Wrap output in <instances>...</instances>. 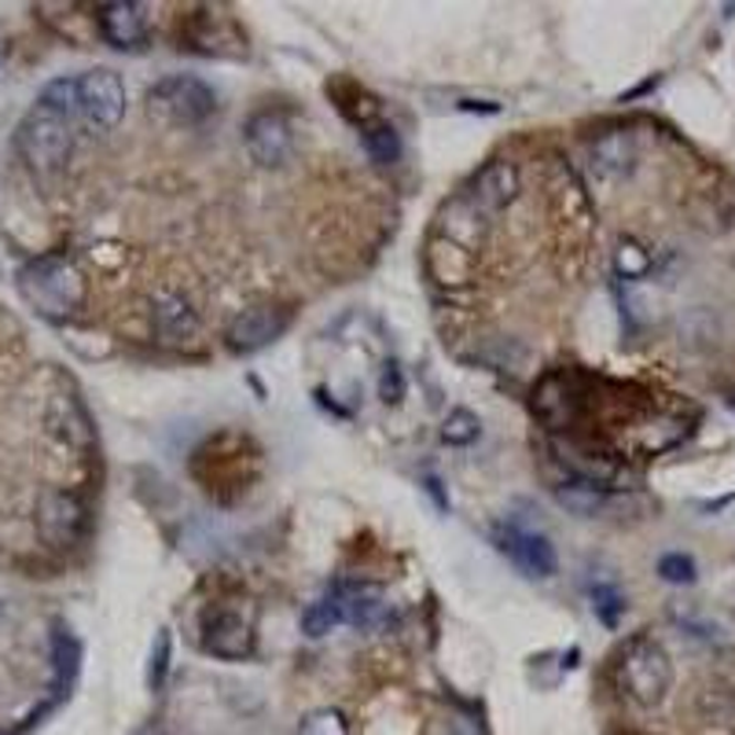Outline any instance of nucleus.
I'll use <instances>...</instances> for the list:
<instances>
[{
	"instance_id": "f257e3e1",
	"label": "nucleus",
	"mask_w": 735,
	"mask_h": 735,
	"mask_svg": "<svg viewBox=\"0 0 735 735\" xmlns=\"http://www.w3.org/2000/svg\"><path fill=\"white\" fill-rule=\"evenodd\" d=\"M19 291L48 321H67L71 313H78L89 294L82 269L74 266L67 255H45L34 258L30 266L19 269Z\"/></svg>"
},
{
	"instance_id": "dca6fc26",
	"label": "nucleus",
	"mask_w": 735,
	"mask_h": 735,
	"mask_svg": "<svg viewBox=\"0 0 735 735\" xmlns=\"http://www.w3.org/2000/svg\"><path fill=\"white\" fill-rule=\"evenodd\" d=\"M96 23H100L104 41H107V45H115V48H137L140 41L148 37L144 4H133V0L100 4V12H96Z\"/></svg>"
},
{
	"instance_id": "9b49d317",
	"label": "nucleus",
	"mask_w": 735,
	"mask_h": 735,
	"mask_svg": "<svg viewBox=\"0 0 735 735\" xmlns=\"http://www.w3.org/2000/svg\"><path fill=\"white\" fill-rule=\"evenodd\" d=\"M519 192H522L519 166L508 162V159H497V162H489V166H482L475 173V181H471V188H467L471 199H475L489 217L497 210H504L508 203L519 199Z\"/></svg>"
},
{
	"instance_id": "4468645a",
	"label": "nucleus",
	"mask_w": 735,
	"mask_h": 735,
	"mask_svg": "<svg viewBox=\"0 0 735 735\" xmlns=\"http://www.w3.org/2000/svg\"><path fill=\"white\" fill-rule=\"evenodd\" d=\"M636 162V140L629 129H610L588 144V173L596 181H618L633 170Z\"/></svg>"
},
{
	"instance_id": "a878e982",
	"label": "nucleus",
	"mask_w": 735,
	"mask_h": 735,
	"mask_svg": "<svg viewBox=\"0 0 735 735\" xmlns=\"http://www.w3.org/2000/svg\"><path fill=\"white\" fill-rule=\"evenodd\" d=\"M658 574H662L669 585H691V581H695V563L680 552H669L658 559Z\"/></svg>"
},
{
	"instance_id": "c85d7f7f",
	"label": "nucleus",
	"mask_w": 735,
	"mask_h": 735,
	"mask_svg": "<svg viewBox=\"0 0 735 735\" xmlns=\"http://www.w3.org/2000/svg\"><path fill=\"white\" fill-rule=\"evenodd\" d=\"M379 398L387 404H398L404 398V371H401V365H393V360L379 376Z\"/></svg>"
},
{
	"instance_id": "aec40b11",
	"label": "nucleus",
	"mask_w": 735,
	"mask_h": 735,
	"mask_svg": "<svg viewBox=\"0 0 735 735\" xmlns=\"http://www.w3.org/2000/svg\"><path fill=\"white\" fill-rule=\"evenodd\" d=\"M365 148L379 166H390V162H398V155H401V137H398V129L393 126L376 122V126L365 129Z\"/></svg>"
},
{
	"instance_id": "b1692460",
	"label": "nucleus",
	"mask_w": 735,
	"mask_h": 735,
	"mask_svg": "<svg viewBox=\"0 0 735 735\" xmlns=\"http://www.w3.org/2000/svg\"><path fill=\"white\" fill-rule=\"evenodd\" d=\"M335 625H343V614H338L332 596H324L321 603H313V607L302 614V629L310 636H327Z\"/></svg>"
},
{
	"instance_id": "5701e85b",
	"label": "nucleus",
	"mask_w": 735,
	"mask_h": 735,
	"mask_svg": "<svg viewBox=\"0 0 735 735\" xmlns=\"http://www.w3.org/2000/svg\"><path fill=\"white\" fill-rule=\"evenodd\" d=\"M478 431H482V423H478L475 412L453 409L445 415V423H442V442L445 445H471L478 437Z\"/></svg>"
},
{
	"instance_id": "6e6552de",
	"label": "nucleus",
	"mask_w": 735,
	"mask_h": 735,
	"mask_svg": "<svg viewBox=\"0 0 735 735\" xmlns=\"http://www.w3.org/2000/svg\"><path fill=\"white\" fill-rule=\"evenodd\" d=\"M437 236H445L448 244H456L467 255H478L489 239V214L471 195H456L437 214Z\"/></svg>"
},
{
	"instance_id": "ddd939ff",
	"label": "nucleus",
	"mask_w": 735,
	"mask_h": 735,
	"mask_svg": "<svg viewBox=\"0 0 735 735\" xmlns=\"http://www.w3.org/2000/svg\"><path fill=\"white\" fill-rule=\"evenodd\" d=\"M45 426H48V434L67 448H89L93 445L89 412H85L82 401L71 398V393H52L48 404H45Z\"/></svg>"
},
{
	"instance_id": "7ed1b4c3",
	"label": "nucleus",
	"mask_w": 735,
	"mask_h": 735,
	"mask_svg": "<svg viewBox=\"0 0 735 735\" xmlns=\"http://www.w3.org/2000/svg\"><path fill=\"white\" fill-rule=\"evenodd\" d=\"M15 144H19V155L26 159V166L41 173V177H45V173H60L63 162L71 159L74 126L67 115L37 104V107H30V115L19 122Z\"/></svg>"
},
{
	"instance_id": "412c9836",
	"label": "nucleus",
	"mask_w": 735,
	"mask_h": 735,
	"mask_svg": "<svg viewBox=\"0 0 735 735\" xmlns=\"http://www.w3.org/2000/svg\"><path fill=\"white\" fill-rule=\"evenodd\" d=\"M614 269H618L621 280H640L651 269V255L636 239H621L618 250H614Z\"/></svg>"
},
{
	"instance_id": "a211bd4d",
	"label": "nucleus",
	"mask_w": 735,
	"mask_h": 735,
	"mask_svg": "<svg viewBox=\"0 0 735 735\" xmlns=\"http://www.w3.org/2000/svg\"><path fill=\"white\" fill-rule=\"evenodd\" d=\"M426 272H431L442 288H464L471 280V255L434 233V239L426 244Z\"/></svg>"
},
{
	"instance_id": "f03ea898",
	"label": "nucleus",
	"mask_w": 735,
	"mask_h": 735,
	"mask_svg": "<svg viewBox=\"0 0 735 735\" xmlns=\"http://www.w3.org/2000/svg\"><path fill=\"white\" fill-rule=\"evenodd\" d=\"M614 680H618L625 699L651 710L669 695V688H673V662H669L666 647L658 640L636 636V640L621 647L618 662H614Z\"/></svg>"
},
{
	"instance_id": "cd10ccee",
	"label": "nucleus",
	"mask_w": 735,
	"mask_h": 735,
	"mask_svg": "<svg viewBox=\"0 0 735 735\" xmlns=\"http://www.w3.org/2000/svg\"><path fill=\"white\" fill-rule=\"evenodd\" d=\"M592 607H596V614L603 618V625H618V618H621V610H625V599L618 596V588H610V585H599L596 592H592Z\"/></svg>"
},
{
	"instance_id": "2eb2a0df",
	"label": "nucleus",
	"mask_w": 735,
	"mask_h": 735,
	"mask_svg": "<svg viewBox=\"0 0 735 735\" xmlns=\"http://www.w3.org/2000/svg\"><path fill=\"white\" fill-rule=\"evenodd\" d=\"M151 324H155L159 343L166 346H184L199 335V313L192 310V302L184 294H159L155 310H151Z\"/></svg>"
},
{
	"instance_id": "423d86ee",
	"label": "nucleus",
	"mask_w": 735,
	"mask_h": 735,
	"mask_svg": "<svg viewBox=\"0 0 735 735\" xmlns=\"http://www.w3.org/2000/svg\"><path fill=\"white\" fill-rule=\"evenodd\" d=\"M82 115L93 129H115L126 115V85L115 71H89L78 78Z\"/></svg>"
},
{
	"instance_id": "393cba45",
	"label": "nucleus",
	"mask_w": 735,
	"mask_h": 735,
	"mask_svg": "<svg viewBox=\"0 0 735 735\" xmlns=\"http://www.w3.org/2000/svg\"><path fill=\"white\" fill-rule=\"evenodd\" d=\"M302 735H349V728H346V721H343V713L338 710H316V713L305 717Z\"/></svg>"
},
{
	"instance_id": "9d476101",
	"label": "nucleus",
	"mask_w": 735,
	"mask_h": 735,
	"mask_svg": "<svg viewBox=\"0 0 735 735\" xmlns=\"http://www.w3.org/2000/svg\"><path fill=\"white\" fill-rule=\"evenodd\" d=\"M203 647L214 658L239 662V658L255 655V629H250V621L239 618L236 610H217L203 625Z\"/></svg>"
},
{
	"instance_id": "6ab92c4d",
	"label": "nucleus",
	"mask_w": 735,
	"mask_h": 735,
	"mask_svg": "<svg viewBox=\"0 0 735 735\" xmlns=\"http://www.w3.org/2000/svg\"><path fill=\"white\" fill-rule=\"evenodd\" d=\"M555 500L563 504L570 515H581V519H585V515H596L603 508L607 486L592 475H570L555 486Z\"/></svg>"
},
{
	"instance_id": "39448f33",
	"label": "nucleus",
	"mask_w": 735,
	"mask_h": 735,
	"mask_svg": "<svg viewBox=\"0 0 735 735\" xmlns=\"http://www.w3.org/2000/svg\"><path fill=\"white\" fill-rule=\"evenodd\" d=\"M34 522L48 548H74L85 533V504L71 489H45L37 497Z\"/></svg>"
},
{
	"instance_id": "0eeeda50",
	"label": "nucleus",
	"mask_w": 735,
	"mask_h": 735,
	"mask_svg": "<svg viewBox=\"0 0 735 735\" xmlns=\"http://www.w3.org/2000/svg\"><path fill=\"white\" fill-rule=\"evenodd\" d=\"M244 140H247V155L258 162V166H283V162L291 159L294 151V137H291V126L288 118L280 111H258L247 118V129H244Z\"/></svg>"
},
{
	"instance_id": "bb28decb",
	"label": "nucleus",
	"mask_w": 735,
	"mask_h": 735,
	"mask_svg": "<svg viewBox=\"0 0 735 735\" xmlns=\"http://www.w3.org/2000/svg\"><path fill=\"white\" fill-rule=\"evenodd\" d=\"M166 673H170V633H159L155 651H151V669H148L151 691H159L162 684H166Z\"/></svg>"
},
{
	"instance_id": "f8f14e48",
	"label": "nucleus",
	"mask_w": 735,
	"mask_h": 735,
	"mask_svg": "<svg viewBox=\"0 0 735 735\" xmlns=\"http://www.w3.org/2000/svg\"><path fill=\"white\" fill-rule=\"evenodd\" d=\"M283 327H288V313L272 310V305H258V310L239 313L236 321L228 324V346H233L236 354H255V349L269 346L272 338H280Z\"/></svg>"
},
{
	"instance_id": "20e7f679",
	"label": "nucleus",
	"mask_w": 735,
	"mask_h": 735,
	"mask_svg": "<svg viewBox=\"0 0 735 735\" xmlns=\"http://www.w3.org/2000/svg\"><path fill=\"white\" fill-rule=\"evenodd\" d=\"M217 96L203 78H192V74H173V78L155 82V89L148 93V115L162 126L173 129H188L199 126L214 115Z\"/></svg>"
},
{
	"instance_id": "4be33fe9",
	"label": "nucleus",
	"mask_w": 735,
	"mask_h": 735,
	"mask_svg": "<svg viewBox=\"0 0 735 735\" xmlns=\"http://www.w3.org/2000/svg\"><path fill=\"white\" fill-rule=\"evenodd\" d=\"M37 104H45V107H52V111H60V115H67V118H71V115H78V111H82L78 82H71V78H56V82H48Z\"/></svg>"
},
{
	"instance_id": "f3484780",
	"label": "nucleus",
	"mask_w": 735,
	"mask_h": 735,
	"mask_svg": "<svg viewBox=\"0 0 735 735\" xmlns=\"http://www.w3.org/2000/svg\"><path fill=\"white\" fill-rule=\"evenodd\" d=\"M327 596L335 599L343 621L357 625V629H376V625L382 621V614H387L382 592L376 585H365V581H343V585H335Z\"/></svg>"
},
{
	"instance_id": "1a4fd4ad",
	"label": "nucleus",
	"mask_w": 735,
	"mask_h": 735,
	"mask_svg": "<svg viewBox=\"0 0 735 735\" xmlns=\"http://www.w3.org/2000/svg\"><path fill=\"white\" fill-rule=\"evenodd\" d=\"M497 548L522 570L526 577H552L559 570L555 548L548 537L533 530H519V526H504L497 533Z\"/></svg>"
}]
</instances>
